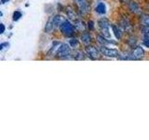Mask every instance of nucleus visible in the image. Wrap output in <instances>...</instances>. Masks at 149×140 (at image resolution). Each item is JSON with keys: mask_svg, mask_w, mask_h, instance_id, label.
Masks as SVG:
<instances>
[{"mask_svg": "<svg viewBox=\"0 0 149 140\" xmlns=\"http://www.w3.org/2000/svg\"><path fill=\"white\" fill-rule=\"evenodd\" d=\"M74 3L77 5L81 14H86L90 10V5H88V0H74Z\"/></svg>", "mask_w": 149, "mask_h": 140, "instance_id": "f257e3e1", "label": "nucleus"}, {"mask_svg": "<svg viewBox=\"0 0 149 140\" xmlns=\"http://www.w3.org/2000/svg\"><path fill=\"white\" fill-rule=\"evenodd\" d=\"M74 25L71 24L69 22L65 21L63 23L60 25V30L62 31V33L64 36H71L74 34Z\"/></svg>", "mask_w": 149, "mask_h": 140, "instance_id": "f03ea898", "label": "nucleus"}, {"mask_svg": "<svg viewBox=\"0 0 149 140\" xmlns=\"http://www.w3.org/2000/svg\"><path fill=\"white\" fill-rule=\"evenodd\" d=\"M70 45L67 44H61L59 49L57 50V55L59 57H67V56L71 55V48Z\"/></svg>", "mask_w": 149, "mask_h": 140, "instance_id": "7ed1b4c3", "label": "nucleus"}, {"mask_svg": "<svg viewBox=\"0 0 149 140\" xmlns=\"http://www.w3.org/2000/svg\"><path fill=\"white\" fill-rule=\"evenodd\" d=\"M100 50L102 51V53L104 56H108V57H118L119 55V52L116 50L104 48V47H101Z\"/></svg>", "mask_w": 149, "mask_h": 140, "instance_id": "20e7f679", "label": "nucleus"}, {"mask_svg": "<svg viewBox=\"0 0 149 140\" xmlns=\"http://www.w3.org/2000/svg\"><path fill=\"white\" fill-rule=\"evenodd\" d=\"M85 50H86L87 54L90 56L91 58L96 59V58H99L100 57L99 51H98V50L96 48H94V47H92V46H87Z\"/></svg>", "mask_w": 149, "mask_h": 140, "instance_id": "39448f33", "label": "nucleus"}, {"mask_svg": "<svg viewBox=\"0 0 149 140\" xmlns=\"http://www.w3.org/2000/svg\"><path fill=\"white\" fill-rule=\"evenodd\" d=\"M144 54V51L142 47H136L132 51V57L134 59H141Z\"/></svg>", "mask_w": 149, "mask_h": 140, "instance_id": "423d86ee", "label": "nucleus"}, {"mask_svg": "<svg viewBox=\"0 0 149 140\" xmlns=\"http://www.w3.org/2000/svg\"><path fill=\"white\" fill-rule=\"evenodd\" d=\"M97 41L99 42V43L102 46H108L109 44H116L115 42L111 41L109 39H106V37L104 36H101V35H98L97 37H96Z\"/></svg>", "mask_w": 149, "mask_h": 140, "instance_id": "0eeeda50", "label": "nucleus"}, {"mask_svg": "<svg viewBox=\"0 0 149 140\" xmlns=\"http://www.w3.org/2000/svg\"><path fill=\"white\" fill-rule=\"evenodd\" d=\"M129 8H130V10L132 12H133V13H140V12H141L140 7L138 6V4L136 2L130 1L129 3Z\"/></svg>", "mask_w": 149, "mask_h": 140, "instance_id": "6e6552de", "label": "nucleus"}, {"mask_svg": "<svg viewBox=\"0 0 149 140\" xmlns=\"http://www.w3.org/2000/svg\"><path fill=\"white\" fill-rule=\"evenodd\" d=\"M120 26L123 28L124 31H132V25H130V23L128 20H126V19H123V20L120 21Z\"/></svg>", "mask_w": 149, "mask_h": 140, "instance_id": "1a4fd4ad", "label": "nucleus"}, {"mask_svg": "<svg viewBox=\"0 0 149 140\" xmlns=\"http://www.w3.org/2000/svg\"><path fill=\"white\" fill-rule=\"evenodd\" d=\"M74 28H76L77 30L78 31H84L85 30V23H84L83 21L81 20H76L74 21Z\"/></svg>", "mask_w": 149, "mask_h": 140, "instance_id": "9d476101", "label": "nucleus"}, {"mask_svg": "<svg viewBox=\"0 0 149 140\" xmlns=\"http://www.w3.org/2000/svg\"><path fill=\"white\" fill-rule=\"evenodd\" d=\"M54 22H53V18H49L48 22H47V24L45 26V31L47 33H50L51 31L53 30V27H54Z\"/></svg>", "mask_w": 149, "mask_h": 140, "instance_id": "9b49d317", "label": "nucleus"}, {"mask_svg": "<svg viewBox=\"0 0 149 140\" xmlns=\"http://www.w3.org/2000/svg\"><path fill=\"white\" fill-rule=\"evenodd\" d=\"M66 14H67V17L69 19H71V20H74L76 21L77 20V13L74 12V9H72L71 8H66Z\"/></svg>", "mask_w": 149, "mask_h": 140, "instance_id": "f8f14e48", "label": "nucleus"}, {"mask_svg": "<svg viewBox=\"0 0 149 140\" xmlns=\"http://www.w3.org/2000/svg\"><path fill=\"white\" fill-rule=\"evenodd\" d=\"M65 22V19L64 17L63 16H61V15H56L53 17V22H54V24L55 25H61L62 23H63Z\"/></svg>", "mask_w": 149, "mask_h": 140, "instance_id": "ddd939ff", "label": "nucleus"}, {"mask_svg": "<svg viewBox=\"0 0 149 140\" xmlns=\"http://www.w3.org/2000/svg\"><path fill=\"white\" fill-rule=\"evenodd\" d=\"M112 29H113V32H114V35L118 39H120L121 37H122V32H121L120 28L116 26V25H112Z\"/></svg>", "mask_w": 149, "mask_h": 140, "instance_id": "4468645a", "label": "nucleus"}, {"mask_svg": "<svg viewBox=\"0 0 149 140\" xmlns=\"http://www.w3.org/2000/svg\"><path fill=\"white\" fill-rule=\"evenodd\" d=\"M95 10L99 13V14H104L106 12V7L104 3H100L98 4V6L96 7Z\"/></svg>", "mask_w": 149, "mask_h": 140, "instance_id": "2eb2a0df", "label": "nucleus"}, {"mask_svg": "<svg viewBox=\"0 0 149 140\" xmlns=\"http://www.w3.org/2000/svg\"><path fill=\"white\" fill-rule=\"evenodd\" d=\"M91 40V36L88 33H84V34L81 36V41L84 44H88Z\"/></svg>", "mask_w": 149, "mask_h": 140, "instance_id": "dca6fc26", "label": "nucleus"}, {"mask_svg": "<svg viewBox=\"0 0 149 140\" xmlns=\"http://www.w3.org/2000/svg\"><path fill=\"white\" fill-rule=\"evenodd\" d=\"M99 25L101 28L102 27H109V22L107 19H101V20L99 21Z\"/></svg>", "mask_w": 149, "mask_h": 140, "instance_id": "f3484780", "label": "nucleus"}, {"mask_svg": "<svg viewBox=\"0 0 149 140\" xmlns=\"http://www.w3.org/2000/svg\"><path fill=\"white\" fill-rule=\"evenodd\" d=\"M69 45L72 47L73 49H77V47L79 46V43H78V40L76 39V38H72L69 40Z\"/></svg>", "mask_w": 149, "mask_h": 140, "instance_id": "a211bd4d", "label": "nucleus"}, {"mask_svg": "<svg viewBox=\"0 0 149 140\" xmlns=\"http://www.w3.org/2000/svg\"><path fill=\"white\" fill-rule=\"evenodd\" d=\"M101 31H102V34L104 35V36L107 37V38H110V33L108 30V27H102L101 28Z\"/></svg>", "mask_w": 149, "mask_h": 140, "instance_id": "6ab92c4d", "label": "nucleus"}, {"mask_svg": "<svg viewBox=\"0 0 149 140\" xmlns=\"http://www.w3.org/2000/svg\"><path fill=\"white\" fill-rule=\"evenodd\" d=\"M74 58L77 59V60H82V59H84V55L82 53V51H78V50L74 51Z\"/></svg>", "mask_w": 149, "mask_h": 140, "instance_id": "aec40b11", "label": "nucleus"}, {"mask_svg": "<svg viewBox=\"0 0 149 140\" xmlns=\"http://www.w3.org/2000/svg\"><path fill=\"white\" fill-rule=\"evenodd\" d=\"M142 23L144 26H149V15H144L142 18Z\"/></svg>", "mask_w": 149, "mask_h": 140, "instance_id": "412c9836", "label": "nucleus"}, {"mask_svg": "<svg viewBox=\"0 0 149 140\" xmlns=\"http://www.w3.org/2000/svg\"><path fill=\"white\" fill-rule=\"evenodd\" d=\"M142 33L146 37H149V26H144L142 28Z\"/></svg>", "mask_w": 149, "mask_h": 140, "instance_id": "4be33fe9", "label": "nucleus"}, {"mask_svg": "<svg viewBox=\"0 0 149 140\" xmlns=\"http://www.w3.org/2000/svg\"><path fill=\"white\" fill-rule=\"evenodd\" d=\"M22 17V13L20 11H15L13 14V20L14 21H18L19 19Z\"/></svg>", "mask_w": 149, "mask_h": 140, "instance_id": "5701e85b", "label": "nucleus"}, {"mask_svg": "<svg viewBox=\"0 0 149 140\" xmlns=\"http://www.w3.org/2000/svg\"><path fill=\"white\" fill-rule=\"evenodd\" d=\"M143 45L149 48V37H144V39L143 40Z\"/></svg>", "mask_w": 149, "mask_h": 140, "instance_id": "b1692460", "label": "nucleus"}, {"mask_svg": "<svg viewBox=\"0 0 149 140\" xmlns=\"http://www.w3.org/2000/svg\"><path fill=\"white\" fill-rule=\"evenodd\" d=\"M88 29H90V30L94 29V23H93L92 21H90V22H88Z\"/></svg>", "mask_w": 149, "mask_h": 140, "instance_id": "393cba45", "label": "nucleus"}, {"mask_svg": "<svg viewBox=\"0 0 149 140\" xmlns=\"http://www.w3.org/2000/svg\"><path fill=\"white\" fill-rule=\"evenodd\" d=\"M0 26H1V34H3V33L5 32V25L3 24V23H1V24H0Z\"/></svg>", "mask_w": 149, "mask_h": 140, "instance_id": "a878e982", "label": "nucleus"}]
</instances>
